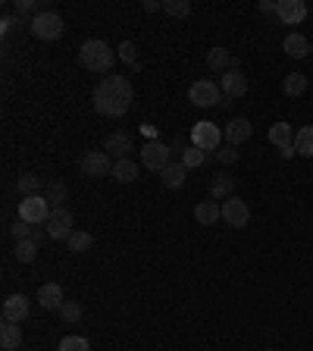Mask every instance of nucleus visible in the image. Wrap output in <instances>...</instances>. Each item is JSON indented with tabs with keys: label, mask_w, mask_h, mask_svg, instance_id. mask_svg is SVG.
I'll use <instances>...</instances> for the list:
<instances>
[{
	"label": "nucleus",
	"mask_w": 313,
	"mask_h": 351,
	"mask_svg": "<svg viewBox=\"0 0 313 351\" xmlns=\"http://www.w3.org/2000/svg\"><path fill=\"white\" fill-rule=\"evenodd\" d=\"M38 189H41V179H38L35 173H22L19 179H16V191H19L22 197L38 195Z\"/></svg>",
	"instance_id": "29"
},
{
	"label": "nucleus",
	"mask_w": 313,
	"mask_h": 351,
	"mask_svg": "<svg viewBox=\"0 0 313 351\" xmlns=\"http://www.w3.org/2000/svg\"><path fill=\"white\" fill-rule=\"evenodd\" d=\"M185 179H188V169H185L182 160H179V163H169V167L160 173V182L166 185V189H182Z\"/></svg>",
	"instance_id": "22"
},
{
	"label": "nucleus",
	"mask_w": 313,
	"mask_h": 351,
	"mask_svg": "<svg viewBox=\"0 0 313 351\" xmlns=\"http://www.w3.org/2000/svg\"><path fill=\"white\" fill-rule=\"evenodd\" d=\"M188 101L195 104V107H226V104H232L226 95H223V88L216 85V82L210 79H197L195 85L188 88Z\"/></svg>",
	"instance_id": "3"
},
{
	"label": "nucleus",
	"mask_w": 313,
	"mask_h": 351,
	"mask_svg": "<svg viewBox=\"0 0 313 351\" xmlns=\"http://www.w3.org/2000/svg\"><path fill=\"white\" fill-rule=\"evenodd\" d=\"M10 235H13L16 241H22V239H41V229L32 226V223H25V219H16L13 226H10Z\"/></svg>",
	"instance_id": "30"
},
{
	"label": "nucleus",
	"mask_w": 313,
	"mask_h": 351,
	"mask_svg": "<svg viewBox=\"0 0 313 351\" xmlns=\"http://www.w3.org/2000/svg\"><path fill=\"white\" fill-rule=\"evenodd\" d=\"M169 151H179V154H182L185 151V138H182V135H175V138H169Z\"/></svg>",
	"instance_id": "39"
},
{
	"label": "nucleus",
	"mask_w": 313,
	"mask_h": 351,
	"mask_svg": "<svg viewBox=\"0 0 313 351\" xmlns=\"http://www.w3.org/2000/svg\"><path fill=\"white\" fill-rule=\"evenodd\" d=\"M270 351H273V348H270Z\"/></svg>",
	"instance_id": "44"
},
{
	"label": "nucleus",
	"mask_w": 313,
	"mask_h": 351,
	"mask_svg": "<svg viewBox=\"0 0 313 351\" xmlns=\"http://www.w3.org/2000/svg\"><path fill=\"white\" fill-rule=\"evenodd\" d=\"M223 219L232 229H245L251 223V207L241 197H229V201H223Z\"/></svg>",
	"instance_id": "10"
},
{
	"label": "nucleus",
	"mask_w": 313,
	"mask_h": 351,
	"mask_svg": "<svg viewBox=\"0 0 313 351\" xmlns=\"http://www.w3.org/2000/svg\"><path fill=\"white\" fill-rule=\"evenodd\" d=\"M57 314L63 317L66 323H79L82 320V304L79 301H63V307H60Z\"/></svg>",
	"instance_id": "35"
},
{
	"label": "nucleus",
	"mask_w": 313,
	"mask_h": 351,
	"mask_svg": "<svg viewBox=\"0 0 313 351\" xmlns=\"http://www.w3.org/2000/svg\"><path fill=\"white\" fill-rule=\"evenodd\" d=\"M195 219L201 226H213L223 219V204L219 201H201V204H195Z\"/></svg>",
	"instance_id": "17"
},
{
	"label": "nucleus",
	"mask_w": 313,
	"mask_h": 351,
	"mask_svg": "<svg viewBox=\"0 0 313 351\" xmlns=\"http://www.w3.org/2000/svg\"><path fill=\"white\" fill-rule=\"evenodd\" d=\"M141 132L147 135V141H157V132H153V125H141Z\"/></svg>",
	"instance_id": "42"
},
{
	"label": "nucleus",
	"mask_w": 313,
	"mask_h": 351,
	"mask_svg": "<svg viewBox=\"0 0 313 351\" xmlns=\"http://www.w3.org/2000/svg\"><path fill=\"white\" fill-rule=\"evenodd\" d=\"M216 157H219V163H223V167H232V163H238V147H235V145H223L216 151Z\"/></svg>",
	"instance_id": "37"
},
{
	"label": "nucleus",
	"mask_w": 313,
	"mask_h": 351,
	"mask_svg": "<svg viewBox=\"0 0 313 351\" xmlns=\"http://www.w3.org/2000/svg\"><path fill=\"white\" fill-rule=\"evenodd\" d=\"M63 16L60 13H53V10H41V13L32 19V25H29V32L38 38V41H57L60 35H63Z\"/></svg>",
	"instance_id": "4"
},
{
	"label": "nucleus",
	"mask_w": 313,
	"mask_h": 351,
	"mask_svg": "<svg viewBox=\"0 0 313 351\" xmlns=\"http://www.w3.org/2000/svg\"><path fill=\"white\" fill-rule=\"evenodd\" d=\"M210 197H213V201H229V197H235V179H232V176H226V173L213 176Z\"/></svg>",
	"instance_id": "19"
},
{
	"label": "nucleus",
	"mask_w": 313,
	"mask_h": 351,
	"mask_svg": "<svg viewBox=\"0 0 313 351\" xmlns=\"http://www.w3.org/2000/svg\"><path fill=\"white\" fill-rule=\"evenodd\" d=\"M207 66H210L213 73H229V69H232L235 66V60L229 57V51L226 47H210V51H207Z\"/></svg>",
	"instance_id": "23"
},
{
	"label": "nucleus",
	"mask_w": 313,
	"mask_h": 351,
	"mask_svg": "<svg viewBox=\"0 0 313 351\" xmlns=\"http://www.w3.org/2000/svg\"><path fill=\"white\" fill-rule=\"evenodd\" d=\"M63 301H66L63 285H57V282H44L41 289H38V304H41L44 311H60V307H63Z\"/></svg>",
	"instance_id": "16"
},
{
	"label": "nucleus",
	"mask_w": 313,
	"mask_h": 351,
	"mask_svg": "<svg viewBox=\"0 0 313 351\" xmlns=\"http://www.w3.org/2000/svg\"><path fill=\"white\" fill-rule=\"evenodd\" d=\"M44 229H47V235H51V239L66 241L69 235L75 232V229H73V210H69V207H53L51 219L44 223Z\"/></svg>",
	"instance_id": "9"
},
{
	"label": "nucleus",
	"mask_w": 313,
	"mask_h": 351,
	"mask_svg": "<svg viewBox=\"0 0 313 351\" xmlns=\"http://www.w3.org/2000/svg\"><path fill=\"white\" fill-rule=\"evenodd\" d=\"M282 91L288 97H301L307 91V75L304 73H288L285 75V82H282Z\"/></svg>",
	"instance_id": "26"
},
{
	"label": "nucleus",
	"mask_w": 313,
	"mask_h": 351,
	"mask_svg": "<svg viewBox=\"0 0 313 351\" xmlns=\"http://www.w3.org/2000/svg\"><path fill=\"white\" fill-rule=\"evenodd\" d=\"M270 141L279 147V151H285V147H295V125L292 123L270 125Z\"/></svg>",
	"instance_id": "20"
},
{
	"label": "nucleus",
	"mask_w": 313,
	"mask_h": 351,
	"mask_svg": "<svg viewBox=\"0 0 313 351\" xmlns=\"http://www.w3.org/2000/svg\"><path fill=\"white\" fill-rule=\"evenodd\" d=\"M29 311H32V304H29V298L25 295H7L3 298V320L7 323H22L25 317H29Z\"/></svg>",
	"instance_id": "13"
},
{
	"label": "nucleus",
	"mask_w": 313,
	"mask_h": 351,
	"mask_svg": "<svg viewBox=\"0 0 313 351\" xmlns=\"http://www.w3.org/2000/svg\"><path fill=\"white\" fill-rule=\"evenodd\" d=\"M276 16L282 19V25H301L307 19V3L304 0H279Z\"/></svg>",
	"instance_id": "14"
},
{
	"label": "nucleus",
	"mask_w": 313,
	"mask_h": 351,
	"mask_svg": "<svg viewBox=\"0 0 313 351\" xmlns=\"http://www.w3.org/2000/svg\"><path fill=\"white\" fill-rule=\"evenodd\" d=\"M16 261L19 263H32L38 257V239H22V241H16Z\"/></svg>",
	"instance_id": "28"
},
{
	"label": "nucleus",
	"mask_w": 313,
	"mask_h": 351,
	"mask_svg": "<svg viewBox=\"0 0 313 351\" xmlns=\"http://www.w3.org/2000/svg\"><path fill=\"white\" fill-rule=\"evenodd\" d=\"M19 345H22V326L19 323L3 320V326H0V348L3 351H19Z\"/></svg>",
	"instance_id": "21"
},
{
	"label": "nucleus",
	"mask_w": 313,
	"mask_h": 351,
	"mask_svg": "<svg viewBox=\"0 0 313 351\" xmlns=\"http://www.w3.org/2000/svg\"><path fill=\"white\" fill-rule=\"evenodd\" d=\"M57 351H91V345H88L85 336H66V339H60Z\"/></svg>",
	"instance_id": "34"
},
{
	"label": "nucleus",
	"mask_w": 313,
	"mask_h": 351,
	"mask_svg": "<svg viewBox=\"0 0 313 351\" xmlns=\"http://www.w3.org/2000/svg\"><path fill=\"white\" fill-rule=\"evenodd\" d=\"M169 157H173V151H169L166 141H145V147H141V167L151 169V173H163V169L169 167Z\"/></svg>",
	"instance_id": "6"
},
{
	"label": "nucleus",
	"mask_w": 313,
	"mask_h": 351,
	"mask_svg": "<svg viewBox=\"0 0 313 351\" xmlns=\"http://www.w3.org/2000/svg\"><path fill=\"white\" fill-rule=\"evenodd\" d=\"M182 163H185V169H197V167H204V163H207V151H201V147L188 145V147L182 151Z\"/></svg>",
	"instance_id": "32"
},
{
	"label": "nucleus",
	"mask_w": 313,
	"mask_h": 351,
	"mask_svg": "<svg viewBox=\"0 0 313 351\" xmlns=\"http://www.w3.org/2000/svg\"><path fill=\"white\" fill-rule=\"evenodd\" d=\"M223 141H226V135H223V129H219L216 123H210V119H204V123H195V129H191V145L201 147V151H219L223 147Z\"/></svg>",
	"instance_id": "5"
},
{
	"label": "nucleus",
	"mask_w": 313,
	"mask_h": 351,
	"mask_svg": "<svg viewBox=\"0 0 313 351\" xmlns=\"http://www.w3.org/2000/svg\"><path fill=\"white\" fill-rule=\"evenodd\" d=\"M138 47H135V41H123L119 44V60H123V63H129L132 69H138Z\"/></svg>",
	"instance_id": "36"
},
{
	"label": "nucleus",
	"mask_w": 313,
	"mask_h": 351,
	"mask_svg": "<svg viewBox=\"0 0 313 351\" xmlns=\"http://www.w3.org/2000/svg\"><path fill=\"white\" fill-rule=\"evenodd\" d=\"M223 135H226V145H245V141L254 135V125H251V119H245V117H235V119H229L226 123V129H223Z\"/></svg>",
	"instance_id": "12"
},
{
	"label": "nucleus",
	"mask_w": 313,
	"mask_h": 351,
	"mask_svg": "<svg viewBox=\"0 0 313 351\" xmlns=\"http://www.w3.org/2000/svg\"><path fill=\"white\" fill-rule=\"evenodd\" d=\"M310 51H313V44H310Z\"/></svg>",
	"instance_id": "43"
},
{
	"label": "nucleus",
	"mask_w": 313,
	"mask_h": 351,
	"mask_svg": "<svg viewBox=\"0 0 313 351\" xmlns=\"http://www.w3.org/2000/svg\"><path fill=\"white\" fill-rule=\"evenodd\" d=\"M141 7H145V13H160V10H163V3H157V0H145Z\"/></svg>",
	"instance_id": "40"
},
{
	"label": "nucleus",
	"mask_w": 313,
	"mask_h": 351,
	"mask_svg": "<svg viewBox=\"0 0 313 351\" xmlns=\"http://www.w3.org/2000/svg\"><path fill=\"white\" fill-rule=\"evenodd\" d=\"M295 154L313 157V125H301V129L295 132Z\"/></svg>",
	"instance_id": "25"
},
{
	"label": "nucleus",
	"mask_w": 313,
	"mask_h": 351,
	"mask_svg": "<svg viewBox=\"0 0 313 351\" xmlns=\"http://www.w3.org/2000/svg\"><path fill=\"white\" fill-rule=\"evenodd\" d=\"M69 251H73V254H82V251H88L91 248V245H95V235L91 232H82V229H75L73 235H69Z\"/></svg>",
	"instance_id": "31"
},
{
	"label": "nucleus",
	"mask_w": 313,
	"mask_h": 351,
	"mask_svg": "<svg viewBox=\"0 0 313 351\" xmlns=\"http://www.w3.org/2000/svg\"><path fill=\"white\" fill-rule=\"evenodd\" d=\"M79 63L88 73H110L113 63H116V51L101 38H91V41H85L79 47Z\"/></svg>",
	"instance_id": "2"
},
{
	"label": "nucleus",
	"mask_w": 313,
	"mask_h": 351,
	"mask_svg": "<svg viewBox=\"0 0 313 351\" xmlns=\"http://www.w3.org/2000/svg\"><path fill=\"white\" fill-rule=\"evenodd\" d=\"M113 163L116 160L101 147V151H88L85 157H82L79 169L85 179H103V176H113Z\"/></svg>",
	"instance_id": "8"
},
{
	"label": "nucleus",
	"mask_w": 313,
	"mask_h": 351,
	"mask_svg": "<svg viewBox=\"0 0 313 351\" xmlns=\"http://www.w3.org/2000/svg\"><path fill=\"white\" fill-rule=\"evenodd\" d=\"M163 13L173 16V19H185L191 13V3L188 0H163Z\"/></svg>",
	"instance_id": "33"
},
{
	"label": "nucleus",
	"mask_w": 313,
	"mask_h": 351,
	"mask_svg": "<svg viewBox=\"0 0 313 351\" xmlns=\"http://www.w3.org/2000/svg\"><path fill=\"white\" fill-rule=\"evenodd\" d=\"M95 110L101 113V117H125L132 107V101H135V88H132V82L125 79V75H103L101 82H97L95 88Z\"/></svg>",
	"instance_id": "1"
},
{
	"label": "nucleus",
	"mask_w": 313,
	"mask_h": 351,
	"mask_svg": "<svg viewBox=\"0 0 313 351\" xmlns=\"http://www.w3.org/2000/svg\"><path fill=\"white\" fill-rule=\"evenodd\" d=\"M138 169H141L138 163L125 157V160L113 163V179H116V182H123V185H129V182H135V179H138Z\"/></svg>",
	"instance_id": "24"
},
{
	"label": "nucleus",
	"mask_w": 313,
	"mask_h": 351,
	"mask_svg": "<svg viewBox=\"0 0 313 351\" xmlns=\"http://www.w3.org/2000/svg\"><path fill=\"white\" fill-rule=\"evenodd\" d=\"M44 197L51 201V207H66V201H69V191H66V185L63 182H47L44 185Z\"/></svg>",
	"instance_id": "27"
},
{
	"label": "nucleus",
	"mask_w": 313,
	"mask_h": 351,
	"mask_svg": "<svg viewBox=\"0 0 313 351\" xmlns=\"http://www.w3.org/2000/svg\"><path fill=\"white\" fill-rule=\"evenodd\" d=\"M279 3H273V0H260V13H276Z\"/></svg>",
	"instance_id": "41"
},
{
	"label": "nucleus",
	"mask_w": 313,
	"mask_h": 351,
	"mask_svg": "<svg viewBox=\"0 0 313 351\" xmlns=\"http://www.w3.org/2000/svg\"><path fill=\"white\" fill-rule=\"evenodd\" d=\"M219 88H223V95L232 101V97H245L248 95V75L241 73L238 66H232L229 73L219 75Z\"/></svg>",
	"instance_id": "11"
},
{
	"label": "nucleus",
	"mask_w": 313,
	"mask_h": 351,
	"mask_svg": "<svg viewBox=\"0 0 313 351\" xmlns=\"http://www.w3.org/2000/svg\"><path fill=\"white\" fill-rule=\"evenodd\" d=\"M103 151H107L110 157H116V160H125L132 154V135L129 132H113V135H107V138H103Z\"/></svg>",
	"instance_id": "15"
},
{
	"label": "nucleus",
	"mask_w": 313,
	"mask_h": 351,
	"mask_svg": "<svg viewBox=\"0 0 313 351\" xmlns=\"http://www.w3.org/2000/svg\"><path fill=\"white\" fill-rule=\"evenodd\" d=\"M282 51L288 53V57H295V60H304L307 53H310V41H307L301 32H292V35H285Z\"/></svg>",
	"instance_id": "18"
},
{
	"label": "nucleus",
	"mask_w": 313,
	"mask_h": 351,
	"mask_svg": "<svg viewBox=\"0 0 313 351\" xmlns=\"http://www.w3.org/2000/svg\"><path fill=\"white\" fill-rule=\"evenodd\" d=\"M38 13H41V10H38L35 0H16V16H22V19H25V16H32V19H35Z\"/></svg>",
	"instance_id": "38"
},
{
	"label": "nucleus",
	"mask_w": 313,
	"mask_h": 351,
	"mask_svg": "<svg viewBox=\"0 0 313 351\" xmlns=\"http://www.w3.org/2000/svg\"><path fill=\"white\" fill-rule=\"evenodd\" d=\"M51 201L44 195H32V197H22L19 201V219H25V223H32V226H41V223H47L51 219Z\"/></svg>",
	"instance_id": "7"
}]
</instances>
